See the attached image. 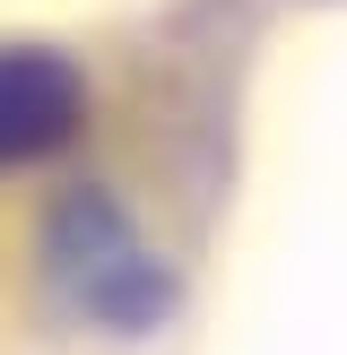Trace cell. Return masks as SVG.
Wrapping results in <instances>:
<instances>
[{
  "instance_id": "1",
  "label": "cell",
  "mask_w": 347,
  "mask_h": 355,
  "mask_svg": "<svg viewBox=\"0 0 347 355\" xmlns=\"http://www.w3.org/2000/svg\"><path fill=\"white\" fill-rule=\"evenodd\" d=\"M78 113H87V96H78V69H69L61 52L0 44V173L69 148Z\"/></svg>"
}]
</instances>
